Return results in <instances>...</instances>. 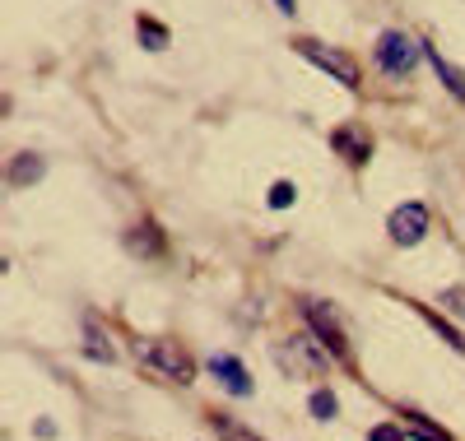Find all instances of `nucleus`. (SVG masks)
I'll return each instance as SVG.
<instances>
[{
  "label": "nucleus",
  "mask_w": 465,
  "mask_h": 441,
  "mask_svg": "<svg viewBox=\"0 0 465 441\" xmlns=\"http://www.w3.org/2000/svg\"><path fill=\"white\" fill-rule=\"evenodd\" d=\"M298 316H302V326L331 348V358L349 363V335H344V320H340V311H335L326 298H302V302H298Z\"/></svg>",
  "instance_id": "20e7f679"
},
{
  "label": "nucleus",
  "mask_w": 465,
  "mask_h": 441,
  "mask_svg": "<svg viewBox=\"0 0 465 441\" xmlns=\"http://www.w3.org/2000/svg\"><path fill=\"white\" fill-rule=\"evenodd\" d=\"M293 56H302L307 65H317V70H326L335 84H344L349 93H359L363 89V65L349 56V52H340V47H331V43H322V37H293Z\"/></svg>",
  "instance_id": "f03ea898"
},
{
  "label": "nucleus",
  "mask_w": 465,
  "mask_h": 441,
  "mask_svg": "<svg viewBox=\"0 0 465 441\" xmlns=\"http://www.w3.org/2000/svg\"><path fill=\"white\" fill-rule=\"evenodd\" d=\"M438 302H442L451 316H465V289H442V293H438Z\"/></svg>",
  "instance_id": "aec40b11"
},
{
  "label": "nucleus",
  "mask_w": 465,
  "mask_h": 441,
  "mask_svg": "<svg viewBox=\"0 0 465 441\" xmlns=\"http://www.w3.org/2000/svg\"><path fill=\"white\" fill-rule=\"evenodd\" d=\"M429 223H433V214H429L423 200H401V205L386 214V237H391V247L410 251L429 237Z\"/></svg>",
  "instance_id": "423d86ee"
},
{
  "label": "nucleus",
  "mask_w": 465,
  "mask_h": 441,
  "mask_svg": "<svg viewBox=\"0 0 465 441\" xmlns=\"http://www.w3.org/2000/svg\"><path fill=\"white\" fill-rule=\"evenodd\" d=\"M47 177V158L43 153H15L10 163H5V186L10 191H28Z\"/></svg>",
  "instance_id": "1a4fd4ad"
},
{
  "label": "nucleus",
  "mask_w": 465,
  "mask_h": 441,
  "mask_svg": "<svg viewBox=\"0 0 465 441\" xmlns=\"http://www.w3.org/2000/svg\"><path fill=\"white\" fill-rule=\"evenodd\" d=\"M210 432H214L219 441H265L261 432H252L247 423H238V418H228V414H210Z\"/></svg>",
  "instance_id": "4468645a"
},
{
  "label": "nucleus",
  "mask_w": 465,
  "mask_h": 441,
  "mask_svg": "<svg viewBox=\"0 0 465 441\" xmlns=\"http://www.w3.org/2000/svg\"><path fill=\"white\" fill-rule=\"evenodd\" d=\"M401 423H405L410 441H451L447 427H438L429 414H419V409H401Z\"/></svg>",
  "instance_id": "ddd939ff"
},
{
  "label": "nucleus",
  "mask_w": 465,
  "mask_h": 441,
  "mask_svg": "<svg viewBox=\"0 0 465 441\" xmlns=\"http://www.w3.org/2000/svg\"><path fill=\"white\" fill-rule=\"evenodd\" d=\"M265 205L270 210H289L293 205V181H275V186H270L265 191Z\"/></svg>",
  "instance_id": "a211bd4d"
},
{
  "label": "nucleus",
  "mask_w": 465,
  "mask_h": 441,
  "mask_svg": "<svg viewBox=\"0 0 465 441\" xmlns=\"http://www.w3.org/2000/svg\"><path fill=\"white\" fill-rule=\"evenodd\" d=\"M372 56H377L381 74L405 79V74H414V70H419V56H423V37H410V33H401V28H386V33L377 37Z\"/></svg>",
  "instance_id": "39448f33"
},
{
  "label": "nucleus",
  "mask_w": 465,
  "mask_h": 441,
  "mask_svg": "<svg viewBox=\"0 0 465 441\" xmlns=\"http://www.w3.org/2000/svg\"><path fill=\"white\" fill-rule=\"evenodd\" d=\"M275 5H280V15H293V10H298L293 0H275Z\"/></svg>",
  "instance_id": "4be33fe9"
},
{
  "label": "nucleus",
  "mask_w": 465,
  "mask_h": 441,
  "mask_svg": "<svg viewBox=\"0 0 465 441\" xmlns=\"http://www.w3.org/2000/svg\"><path fill=\"white\" fill-rule=\"evenodd\" d=\"M423 56H429V65L438 70V79H442V89L456 98V103H465V70H451L447 61H442V52L433 47V43H423Z\"/></svg>",
  "instance_id": "f8f14e48"
},
{
  "label": "nucleus",
  "mask_w": 465,
  "mask_h": 441,
  "mask_svg": "<svg viewBox=\"0 0 465 441\" xmlns=\"http://www.w3.org/2000/svg\"><path fill=\"white\" fill-rule=\"evenodd\" d=\"M210 372L219 377V386H223V390H232L238 399H247V395H252V372H247L242 358H232V353H214V358H210Z\"/></svg>",
  "instance_id": "6e6552de"
},
{
  "label": "nucleus",
  "mask_w": 465,
  "mask_h": 441,
  "mask_svg": "<svg viewBox=\"0 0 465 441\" xmlns=\"http://www.w3.org/2000/svg\"><path fill=\"white\" fill-rule=\"evenodd\" d=\"M33 432H37V436H56V423H47V418H37V423H33Z\"/></svg>",
  "instance_id": "412c9836"
},
{
  "label": "nucleus",
  "mask_w": 465,
  "mask_h": 441,
  "mask_svg": "<svg viewBox=\"0 0 465 441\" xmlns=\"http://www.w3.org/2000/svg\"><path fill=\"white\" fill-rule=\"evenodd\" d=\"M135 358L144 363V372L163 377L173 386H191V381H196V358H191L177 339H135Z\"/></svg>",
  "instance_id": "f257e3e1"
},
{
  "label": "nucleus",
  "mask_w": 465,
  "mask_h": 441,
  "mask_svg": "<svg viewBox=\"0 0 465 441\" xmlns=\"http://www.w3.org/2000/svg\"><path fill=\"white\" fill-rule=\"evenodd\" d=\"M410 307H414V311H419V316H423V320H429V326H433V330L442 335V344H451L456 353H465V335H460L456 326H447V320H442L438 311H429V307H419V302H410Z\"/></svg>",
  "instance_id": "f3484780"
},
{
  "label": "nucleus",
  "mask_w": 465,
  "mask_h": 441,
  "mask_svg": "<svg viewBox=\"0 0 465 441\" xmlns=\"http://www.w3.org/2000/svg\"><path fill=\"white\" fill-rule=\"evenodd\" d=\"M331 149H335L340 158H349L354 168H363L368 158H372V135H368L363 126H354V122H344V126L331 131Z\"/></svg>",
  "instance_id": "0eeeda50"
},
{
  "label": "nucleus",
  "mask_w": 465,
  "mask_h": 441,
  "mask_svg": "<svg viewBox=\"0 0 465 441\" xmlns=\"http://www.w3.org/2000/svg\"><path fill=\"white\" fill-rule=\"evenodd\" d=\"M126 251H135L140 260H159L168 251V237H163V228L153 223V219H144V223H135L126 232Z\"/></svg>",
  "instance_id": "9d476101"
},
{
  "label": "nucleus",
  "mask_w": 465,
  "mask_h": 441,
  "mask_svg": "<svg viewBox=\"0 0 465 441\" xmlns=\"http://www.w3.org/2000/svg\"><path fill=\"white\" fill-rule=\"evenodd\" d=\"M135 33H140V47H144V52H163V47L173 43V33H168V24H159V19H149V15H140V19H135Z\"/></svg>",
  "instance_id": "2eb2a0df"
},
{
  "label": "nucleus",
  "mask_w": 465,
  "mask_h": 441,
  "mask_svg": "<svg viewBox=\"0 0 465 441\" xmlns=\"http://www.w3.org/2000/svg\"><path fill=\"white\" fill-rule=\"evenodd\" d=\"M80 353L89 358V363H116V344L107 339L98 316H84V326H80Z\"/></svg>",
  "instance_id": "9b49d317"
},
{
  "label": "nucleus",
  "mask_w": 465,
  "mask_h": 441,
  "mask_svg": "<svg viewBox=\"0 0 465 441\" xmlns=\"http://www.w3.org/2000/svg\"><path fill=\"white\" fill-rule=\"evenodd\" d=\"M368 441H410V432H405V423H377L368 432Z\"/></svg>",
  "instance_id": "6ab92c4d"
},
{
  "label": "nucleus",
  "mask_w": 465,
  "mask_h": 441,
  "mask_svg": "<svg viewBox=\"0 0 465 441\" xmlns=\"http://www.w3.org/2000/svg\"><path fill=\"white\" fill-rule=\"evenodd\" d=\"M307 414H312L317 423H331V418L340 414V399H335V390H326V386H317L312 395H307Z\"/></svg>",
  "instance_id": "dca6fc26"
},
{
  "label": "nucleus",
  "mask_w": 465,
  "mask_h": 441,
  "mask_svg": "<svg viewBox=\"0 0 465 441\" xmlns=\"http://www.w3.org/2000/svg\"><path fill=\"white\" fill-rule=\"evenodd\" d=\"M275 358H280L284 377H293V381L322 377V372L331 368V348H326V344H322L312 330H307V335H289V339H280Z\"/></svg>",
  "instance_id": "7ed1b4c3"
}]
</instances>
